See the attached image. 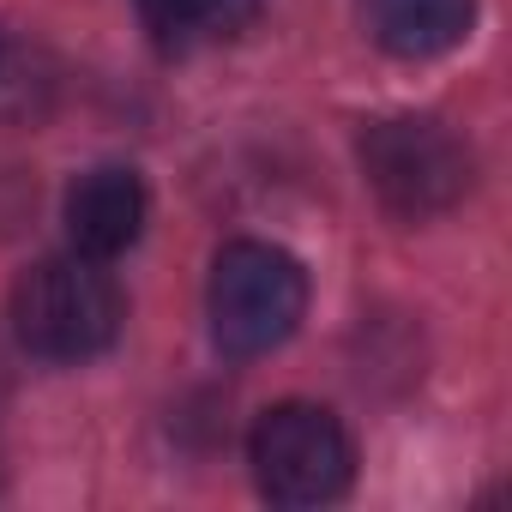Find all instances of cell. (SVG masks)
<instances>
[{
  "label": "cell",
  "instance_id": "obj_5",
  "mask_svg": "<svg viewBox=\"0 0 512 512\" xmlns=\"http://www.w3.org/2000/svg\"><path fill=\"white\" fill-rule=\"evenodd\" d=\"M145 217H151V193L127 163H97L67 187V235H73V253H85V260L127 253L145 235Z\"/></svg>",
  "mask_w": 512,
  "mask_h": 512
},
{
  "label": "cell",
  "instance_id": "obj_3",
  "mask_svg": "<svg viewBox=\"0 0 512 512\" xmlns=\"http://www.w3.org/2000/svg\"><path fill=\"white\" fill-rule=\"evenodd\" d=\"M362 175L398 217H440L470 193V145L434 115H386L356 139Z\"/></svg>",
  "mask_w": 512,
  "mask_h": 512
},
{
  "label": "cell",
  "instance_id": "obj_1",
  "mask_svg": "<svg viewBox=\"0 0 512 512\" xmlns=\"http://www.w3.org/2000/svg\"><path fill=\"white\" fill-rule=\"evenodd\" d=\"M205 308H211V338L223 356L235 362L272 356L278 344L296 338L308 314V272L296 253L272 241H229L211 266Z\"/></svg>",
  "mask_w": 512,
  "mask_h": 512
},
{
  "label": "cell",
  "instance_id": "obj_2",
  "mask_svg": "<svg viewBox=\"0 0 512 512\" xmlns=\"http://www.w3.org/2000/svg\"><path fill=\"white\" fill-rule=\"evenodd\" d=\"M121 290L103 272V260L61 253V260L31 266L13 284V332L43 362H91L121 338Z\"/></svg>",
  "mask_w": 512,
  "mask_h": 512
},
{
  "label": "cell",
  "instance_id": "obj_7",
  "mask_svg": "<svg viewBox=\"0 0 512 512\" xmlns=\"http://www.w3.org/2000/svg\"><path fill=\"white\" fill-rule=\"evenodd\" d=\"M133 7L163 55H193V49L229 43L260 19V0H133Z\"/></svg>",
  "mask_w": 512,
  "mask_h": 512
},
{
  "label": "cell",
  "instance_id": "obj_4",
  "mask_svg": "<svg viewBox=\"0 0 512 512\" xmlns=\"http://www.w3.org/2000/svg\"><path fill=\"white\" fill-rule=\"evenodd\" d=\"M253 482L272 506H326L356 476V446L344 422L320 404H272L247 434Z\"/></svg>",
  "mask_w": 512,
  "mask_h": 512
},
{
  "label": "cell",
  "instance_id": "obj_6",
  "mask_svg": "<svg viewBox=\"0 0 512 512\" xmlns=\"http://www.w3.org/2000/svg\"><path fill=\"white\" fill-rule=\"evenodd\" d=\"M470 19L476 0H362L368 37L398 61H428L458 49L470 37Z\"/></svg>",
  "mask_w": 512,
  "mask_h": 512
}]
</instances>
